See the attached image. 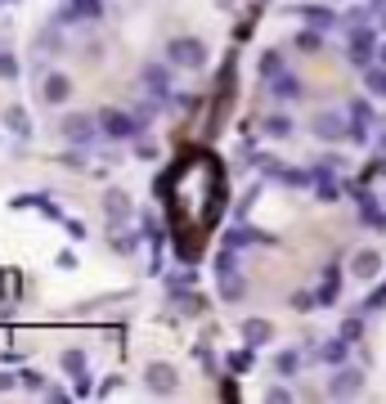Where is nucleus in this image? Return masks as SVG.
Here are the masks:
<instances>
[{
	"mask_svg": "<svg viewBox=\"0 0 386 404\" xmlns=\"http://www.w3.org/2000/svg\"><path fill=\"white\" fill-rule=\"evenodd\" d=\"M58 130H63V140L77 144V149H86V144H94L104 135V126H99V117H94V113H68Z\"/></svg>",
	"mask_w": 386,
	"mask_h": 404,
	"instance_id": "nucleus-1",
	"label": "nucleus"
},
{
	"mask_svg": "<svg viewBox=\"0 0 386 404\" xmlns=\"http://www.w3.org/2000/svg\"><path fill=\"white\" fill-rule=\"evenodd\" d=\"M310 130H315L323 144L351 140V113H337V108H323V113H315V121H310Z\"/></svg>",
	"mask_w": 386,
	"mask_h": 404,
	"instance_id": "nucleus-2",
	"label": "nucleus"
},
{
	"mask_svg": "<svg viewBox=\"0 0 386 404\" xmlns=\"http://www.w3.org/2000/svg\"><path fill=\"white\" fill-rule=\"evenodd\" d=\"M99 126H104V140H135L139 135V117L135 113H122V108H104L99 113Z\"/></svg>",
	"mask_w": 386,
	"mask_h": 404,
	"instance_id": "nucleus-3",
	"label": "nucleus"
},
{
	"mask_svg": "<svg viewBox=\"0 0 386 404\" xmlns=\"http://www.w3.org/2000/svg\"><path fill=\"white\" fill-rule=\"evenodd\" d=\"M166 59H171L175 68H202L207 63V45H202L198 36H175V41L166 45Z\"/></svg>",
	"mask_w": 386,
	"mask_h": 404,
	"instance_id": "nucleus-4",
	"label": "nucleus"
},
{
	"mask_svg": "<svg viewBox=\"0 0 386 404\" xmlns=\"http://www.w3.org/2000/svg\"><path fill=\"white\" fill-rule=\"evenodd\" d=\"M364 391V369H351V364H337L332 377H328V396L332 400H351Z\"/></svg>",
	"mask_w": 386,
	"mask_h": 404,
	"instance_id": "nucleus-5",
	"label": "nucleus"
},
{
	"mask_svg": "<svg viewBox=\"0 0 386 404\" xmlns=\"http://www.w3.org/2000/svg\"><path fill=\"white\" fill-rule=\"evenodd\" d=\"M351 32V63L355 68H368L373 54H378V36H373L368 23H359V27H346Z\"/></svg>",
	"mask_w": 386,
	"mask_h": 404,
	"instance_id": "nucleus-6",
	"label": "nucleus"
},
{
	"mask_svg": "<svg viewBox=\"0 0 386 404\" xmlns=\"http://www.w3.org/2000/svg\"><path fill=\"white\" fill-rule=\"evenodd\" d=\"M104 14V0H68L58 9V27H72V23H99Z\"/></svg>",
	"mask_w": 386,
	"mask_h": 404,
	"instance_id": "nucleus-7",
	"label": "nucleus"
},
{
	"mask_svg": "<svg viewBox=\"0 0 386 404\" xmlns=\"http://www.w3.org/2000/svg\"><path fill=\"white\" fill-rule=\"evenodd\" d=\"M144 382H149L153 396H171L175 382H180V373H175V364H166V360H153L149 369H144Z\"/></svg>",
	"mask_w": 386,
	"mask_h": 404,
	"instance_id": "nucleus-8",
	"label": "nucleus"
},
{
	"mask_svg": "<svg viewBox=\"0 0 386 404\" xmlns=\"http://www.w3.org/2000/svg\"><path fill=\"white\" fill-rule=\"evenodd\" d=\"M373 126H378V117H373V104H368V99H355V104H351V144H368Z\"/></svg>",
	"mask_w": 386,
	"mask_h": 404,
	"instance_id": "nucleus-9",
	"label": "nucleus"
},
{
	"mask_svg": "<svg viewBox=\"0 0 386 404\" xmlns=\"http://www.w3.org/2000/svg\"><path fill=\"white\" fill-rule=\"evenodd\" d=\"M104 216H108V225H126V220L135 216L130 193H126V189H108V193H104Z\"/></svg>",
	"mask_w": 386,
	"mask_h": 404,
	"instance_id": "nucleus-10",
	"label": "nucleus"
},
{
	"mask_svg": "<svg viewBox=\"0 0 386 404\" xmlns=\"http://www.w3.org/2000/svg\"><path fill=\"white\" fill-rule=\"evenodd\" d=\"M41 99L45 104H68L72 99V77L68 72H45L41 77Z\"/></svg>",
	"mask_w": 386,
	"mask_h": 404,
	"instance_id": "nucleus-11",
	"label": "nucleus"
},
{
	"mask_svg": "<svg viewBox=\"0 0 386 404\" xmlns=\"http://www.w3.org/2000/svg\"><path fill=\"white\" fill-rule=\"evenodd\" d=\"M144 99H158V104H166L171 99V81H166V68H158V63H149L144 68Z\"/></svg>",
	"mask_w": 386,
	"mask_h": 404,
	"instance_id": "nucleus-12",
	"label": "nucleus"
},
{
	"mask_svg": "<svg viewBox=\"0 0 386 404\" xmlns=\"http://www.w3.org/2000/svg\"><path fill=\"white\" fill-rule=\"evenodd\" d=\"M351 274H355V278H378V274H382V252L359 247V252L351 256Z\"/></svg>",
	"mask_w": 386,
	"mask_h": 404,
	"instance_id": "nucleus-13",
	"label": "nucleus"
},
{
	"mask_svg": "<svg viewBox=\"0 0 386 404\" xmlns=\"http://www.w3.org/2000/svg\"><path fill=\"white\" fill-rule=\"evenodd\" d=\"M297 14H301V23H310V27H319V32H328V27L342 23L328 5H297Z\"/></svg>",
	"mask_w": 386,
	"mask_h": 404,
	"instance_id": "nucleus-14",
	"label": "nucleus"
},
{
	"mask_svg": "<svg viewBox=\"0 0 386 404\" xmlns=\"http://www.w3.org/2000/svg\"><path fill=\"white\" fill-rule=\"evenodd\" d=\"M270 94L279 104H292V99H301V77H292V72H279V77L270 81Z\"/></svg>",
	"mask_w": 386,
	"mask_h": 404,
	"instance_id": "nucleus-15",
	"label": "nucleus"
},
{
	"mask_svg": "<svg viewBox=\"0 0 386 404\" xmlns=\"http://www.w3.org/2000/svg\"><path fill=\"white\" fill-rule=\"evenodd\" d=\"M359 220H364V225H373V229H386V212H382V202L373 198V193H364V189H359Z\"/></svg>",
	"mask_w": 386,
	"mask_h": 404,
	"instance_id": "nucleus-16",
	"label": "nucleus"
},
{
	"mask_svg": "<svg viewBox=\"0 0 386 404\" xmlns=\"http://www.w3.org/2000/svg\"><path fill=\"white\" fill-rule=\"evenodd\" d=\"M270 337H274L270 319H243V341H247V346H265Z\"/></svg>",
	"mask_w": 386,
	"mask_h": 404,
	"instance_id": "nucleus-17",
	"label": "nucleus"
},
{
	"mask_svg": "<svg viewBox=\"0 0 386 404\" xmlns=\"http://www.w3.org/2000/svg\"><path fill=\"white\" fill-rule=\"evenodd\" d=\"M5 126L9 130H14V140H32V113H27V108H9V113H5Z\"/></svg>",
	"mask_w": 386,
	"mask_h": 404,
	"instance_id": "nucleus-18",
	"label": "nucleus"
},
{
	"mask_svg": "<svg viewBox=\"0 0 386 404\" xmlns=\"http://www.w3.org/2000/svg\"><path fill=\"white\" fill-rule=\"evenodd\" d=\"M171 301L180 305V314H202V310H207V297H202V292H185V288H175V292H171Z\"/></svg>",
	"mask_w": 386,
	"mask_h": 404,
	"instance_id": "nucleus-19",
	"label": "nucleus"
},
{
	"mask_svg": "<svg viewBox=\"0 0 386 404\" xmlns=\"http://www.w3.org/2000/svg\"><path fill=\"white\" fill-rule=\"evenodd\" d=\"M108 247H113V252H122V256H130V252L139 247L135 229H126V225H113V238H108Z\"/></svg>",
	"mask_w": 386,
	"mask_h": 404,
	"instance_id": "nucleus-20",
	"label": "nucleus"
},
{
	"mask_svg": "<svg viewBox=\"0 0 386 404\" xmlns=\"http://www.w3.org/2000/svg\"><path fill=\"white\" fill-rule=\"evenodd\" d=\"M319 360H328L332 369H337V364H346V360H351V341H346V337H332L328 346L319 350Z\"/></svg>",
	"mask_w": 386,
	"mask_h": 404,
	"instance_id": "nucleus-21",
	"label": "nucleus"
},
{
	"mask_svg": "<svg viewBox=\"0 0 386 404\" xmlns=\"http://www.w3.org/2000/svg\"><path fill=\"white\" fill-rule=\"evenodd\" d=\"M274 369H279V377H297L301 373V350H279L274 355Z\"/></svg>",
	"mask_w": 386,
	"mask_h": 404,
	"instance_id": "nucleus-22",
	"label": "nucleus"
},
{
	"mask_svg": "<svg viewBox=\"0 0 386 404\" xmlns=\"http://www.w3.org/2000/svg\"><path fill=\"white\" fill-rule=\"evenodd\" d=\"M265 135H270V140H287V135H292V117L270 113V117H265Z\"/></svg>",
	"mask_w": 386,
	"mask_h": 404,
	"instance_id": "nucleus-23",
	"label": "nucleus"
},
{
	"mask_svg": "<svg viewBox=\"0 0 386 404\" xmlns=\"http://www.w3.org/2000/svg\"><path fill=\"white\" fill-rule=\"evenodd\" d=\"M323 274H328V278H323V288H319V305H332L337 292H342V278H337V265H328Z\"/></svg>",
	"mask_w": 386,
	"mask_h": 404,
	"instance_id": "nucleus-24",
	"label": "nucleus"
},
{
	"mask_svg": "<svg viewBox=\"0 0 386 404\" xmlns=\"http://www.w3.org/2000/svg\"><path fill=\"white\" fill-rule=\"evenodd\" d=\"M58 364H63V373H86V350H77V346H68L63 355H58Z\"/></svg>",
	"mask_w": 386,
	"mask_h": 404,
	"instance_id": "nucleus-25",
	"label": "nucleus"
},
{
	"mask_svg": "<svg viewBox=\"0 0 386 404\" xmlns=\"http://www.w3.org/2000/svg\"><path fill=\"white\" fill-rule=\"evenodd\" d=\"M279 72H287V68H283V54H279V50H265V54H261V77L274 81Z\"/></svg>",
	"mask_w": 386,
	"mask_h": 404,
	"instance_id": "nucleus-26",
	"label": "nucleus"
},
{
	"mask_svg": "<svg viewBox=\"0 0 386 404\" xmlns=\"http://www.w3.org/2000/svg\"><path fill=\"white\" fill-rule=\"evenodd\" d=\"M243 292H247V288H243V278H238L234 269H229V274H220V297H225V301H238Z\"/></svg>",
	"mask_w": 386,
	"mask_h": 404,
	"instance_id": "nucleus-27",
	"label": "nucleus"
},
{
	"mask_svg": "<svg viewBox=\"0 0 386 404\" xmlns=\"http://www.w3.org/2000/svg\"><path fill=\"white\" fill-rule=\"evenodd\" d=\"M364 85H368V90L373 94H386V63H378V68H364Z\"/></svg>",
	"mask_w": 386,
	"mask_h": 404,
	"instance_id": "nucleus-28",
	"label": "nucleus"
},
{
	"mask_svg": "<svg viewBox=\"0 0 386 404\" xmlns=\"http://www.w3.org/2000/svg\"><path fill=\"white\" fill-rule=\"evenodd\" d=\"M18 59L14 54H5V50H0V81H18Z\"/></svg>",
	"mask_w": 386,
	"mask_h": 404,
	"instance_id": "nucleus-29",
	"label": "nucleus"
},
{
	"mask_svg": "<svg viewBox=\"0 0 386 404\" xmlns=\"http://www.w3.org/2000/svg\"><path fill=\"white\" fill-rule=\"evenodd\" d=\"M297 50L315 54V50H319V27H306V32H297Z\"/></svg>",
	"mask_w": 386,
	"mask_h": 404,
	"instance_id": "nucleus-30",
	"label": "nucleus"
},
{
	"mask_svg": "<svg viewBox=\"0 0 386 404\" xmlns=\"http://www.w3.org/2000/svg\"><path fill=\"white\" fill-rule=\"evenodd\" d=\"M315 301H319V292H292V310H315Z\"/></svg>",
	"mask_w": 386,
	"mask_h": 404,
	"instance_id": "nucleus-31",
	"label": "nucleus"
},
{
	"mask_svg": "<svg viewBox=\"0 0 386 404\" xmlns=\"http://www.w3.org/2000/svg\"><path fill=\"white\" fill-rule=\"evenodd\" d=\"M18 377H23V386H27V391H36V396H45V377H41V373H32V369H23Z\"/></svg>",
	"mask_w": 386,
	"mask_h": 404,
	"instance_id": "nucleus-32",
	"label": "nucleus"
},
{
	"mask_svg": "<svg viewBox=\"0 0 386 404\" xmlns=\"http://www.w3.org/2000/svg\"><path fill=\"white\" fill-rule=\"evenodd\" d=\"M229 369H234V373H247V369H251V350H234V355H229Z\"/></svg>",
	"mask_w": 386,
	"mask_h": 404,
	"instance_id": "nucleus-33",
	"label": "nucleus"
},
{
	"mask_svg": "<svg viewBox=\"0 0 386 404\" xmlns=\"http://www.w3.org/2000/svg\"><path fill=\"white\" fill-rule=\"evenodd\" d=\"M359 333H364V324H359V319H346V324H342V337H346V341H355Z\"/></svg>",
	"mask_w": 386,
	"mask_h": 404,
	"instance_id": "nucleus-34",
	"label": "nucleus"
},
{
	"mask_svg": "<svg viewBox=\"0 0 386 404\" xmlns=\"http://www.w3.org/2000/svg\"><path fill=\"white\" fill-rule=\"evenodd\" d=\"M23 382V377H14V373H5V369H0V396H9V391H14Z\"/></svg>",
	"mask_w": 386,
	"mask_h": 404,
	"instance_id": "nucleus-35",
	"label": "nucleus"
},
{
	"mask_svg": "<svg viewBox=\"0 0 386 404\" xmlns=\"http://www.w3.org/2000/svg\"><path fill=\"white\" fill-rule=\"evenodd\" d=\"M77 400H86L90 396V373H77V391H72Z\"/></svg>",
	"mask_w": 386,
	"mask_h": 404,
	"instance_id": "nucleus-36",
	"label": "nucleus"
},
{
	"mask_svg": "<svg viewBox=\"0 0 386 404\" xmlns=\"http://www.w3.org/2000/svg\"><path fill=\"white\" fill-rule=\"evenodd\" d=\"M265 400H274V404H287V400H292V391H283V386H270V391H265Z\"/></svg>",
	"mask_w": 386,
	"mask_h": 404,
	"instance_id": "nucleus-37",
	"label": "nucleus"
},
{
	"mask_svg": "<svg viewBox=\"0 0 386 404\" xmlns=\"http://www.w3.org/2000/svg\"><path fill=\"white\" fill-rule=\"evenodd\" d=\"M382 305H386V283H382V288L368 297V305H364V310H382Z\"/></svg>",
	"mask_w": 386,
	"mask_h": 404,
	"instance_id": "nucleus-38",
	"label": "nucleus"
},
{
	"mask_svg": "<svg viewBox=\"0 0 386 404\" xmlns=\"http://www.w3.org/2000/svg\"><path fill=\"white\" fill-rule=\"evenodd\" d=\"M193 355H198V364H202V369H216V360H211V350H207V346H198Z\"/></svg>",
	"mask_w": 386,
	"mask_h": 404,
	"instance_id": "nucleus-39",
	"label": "nucleus"
},
{
	"mask_svg": "<svg viewBox=\"0 0 386 404\" xmlns=\"http://www.w3.org/2000/svg\"><path fill=\"white\" fill-rule=\"evenodd\" d=\"M45 400H54V404H63V400H68V391H58V386H45Z\"/></svg>",
	"mask_w": 386,
	"mask_h": 404,
	"instance_id": "nucleus-40",
	"label": "nucleus"
},
{
	"mask_svg": "<svg viewBox=\"0 0 386 404\" xmlns=\"http://www.w3.org/2000/svg\"><path fill=\"white\" fill-rule=\"evenodd\" d=\"M378 63H386V41H378Z\"/></svg>",
	"mask_w": 386,
	"mask_h": 404,
	"instance_id": "nucleus-41",
	"label": "nucleus"
},
{
	"mask_svg": "<svg viewBox=\"0 0 386 404\" xmlns=\"http://www.w3.org/2000/svg\"><path fill=\"white\" fill-rule=\"evenodd\" d=\"M211 5H216V9H229V5H234V0H211Z\"/></svg>",
	"mask_w": 386,
	"mask_h": 404,
	"instance_id": "nucleus-42",
	"label": "nucleus"
},
{
	"mask_svg": "<svg viewBox=\"0 0 386 404\" xmlns=\"http://www.w3.org/2000/svg\"><path fill=\"white\" fill-rule=\"evenodd\" d=\"M368 5H373V9H382V5H386V0H368Z\"/></svg>",
	"mask_w": 386,
	"mask_h": 404,
	"instance_id": "nucleus-43",
	"label": "nucleus"
},
{
	"mask_svg": "<svg viewBox=\"0 0 386 404\" xmlns=\"http://www.w3.org/2000/svg\"><path fill=\"white\" fill-rule=\"evenodd\" d=\"M382 32H386V18H382Z\"/></svg>",
	"mask_w": 386,
	"mask_h": 404,
	"instance_id": "nucleus-44",
	"label": "nucleus"
},
{
	"mask_svg": "<svg viewBox=\"0 0 386 404\" xmlns=\"http://www.w3.org/2000/svg\"><path fill=\"white\" fill-rule=\"evenodd\" d=\"M0 5H9V0H0Z\"/></svg>",
	"mask_w": 386,
	"mask_h": 404,
	"instance_id": "nucleus-45",
	"label": "nucleus"
}]
</instances>
